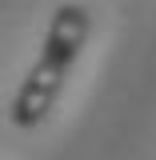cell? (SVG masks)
I'll return each mask as SVG.
<instances>
[{"label":"cell","instance_id":"obj_1","mask_svg":"<svg viewBox=\"0 0 156 160\" xmlns=\"http://www.w3.org/2000/svg\"><path fill=\"white\" fill-rule=\"evenodd\" d=\"M84 40H88V8L84 4H60L52 12L48 32H44V48H40L36 64L28 68L24 84L12 96V124L16 128H36L52 112Z\"/></svg>","mask_w":156,"mask_h":160}]
</instances>
